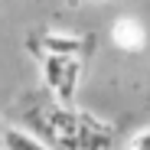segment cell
I'll use <instances>...</instances> for the list:
<instances>
[{
  "label": "cell",
  "instance_id": "2",
  "mask_svg": "<svg viewBox=\"0 0 150 150\" xmlns=\"http://www.w3.org/2000/svg\"><path fill=\"white\" fill-rule=\"evenodd\" d=\"M79 150H111V127L95 114H79Z\"/></svg>",
  "mask_w": 150,
  "mask_h": 150
},
{
  "label": "cell",
  "instance_id": "4",
  "mask_svg": "<svg viewBox=\"0 0 150 150\" xmlns=\"http://www.w3.org/2000/svg\"><path fill=\"white\" fill-rule=\"evenodd\" d=\"M4 134H7V150H49L36 134L23 127H4Z\"/></svg>",
  "mask_w": 150,
  "mask_h": 150
},
{
  "label": "cell",
  "instance_id": "5",
  "mask_svg": "<svg viewBox=\"0 0 150 150\" xmlns=\"http://www.w3.org/2000/svg\"><path fill=\"white\" fill-rule=\"evenodd\" d=\"M131 147H134V150H150V127H140V131L131 137Z\"/></svg>",
  "mask_w": 150,
  "mask_h": 150
},
{
  "label": "cell",
  "instance_id": "7",
  "mask_svg": "<svg viewBox=\"0 0 150 150\" xmlns=\"http://www.w3.org/2000/svg\"><path fill=\"white\" fill-rule=\"evenodd\" d=\"M124 150H134V147H131V144H127V147H124Z\"/></svg>",
  "mask_w": 150,
  "mask_h": 150
},
{
  "label": "cell",
  "instance_id": "3",
  "mask_svg": "<svg viewBox=\"0 0 150 150\" xmlns=\"http://www.w3.org/2000/svg\"><path fill=\"white\" fill-rule=\"evenodd\" d=\"M42 46H46V52H52V56H79L82 59V49L88 42L82 36H72V33H46Z\"/></svg>",
  "mask_w": 150,
  "mask_h": 150
},
{
  "label": "cell",
  "instance_id": "1",
  "mask_svg": "<svg viewBox=\"0 0 150 150\" xmlns=\"http://www.w3.org/2000/svg\"><path fill=\"white\" fill-rule=\"evenodd\" d=\"M79 72H82V59L79 56H52L49 52L42 62V75H46V85L56 91L59 101H72L75 88H79Z\"/></svg>",
  "mask_w": 150,
  "mask_h": 150
},
{
  "label": "cell",
  "instance_id": "6",
  "mask_svg": "<svg viewBox=\"0 0 150 150\" xmlns=\"http://www.w3.org/2000/svg\"><path fill=\"white\" fill-rule=\"evenodd\" d=\"M0 150H7V134H4V127H0Z\"/></svg>",
  "mask_w": 150,
  "mask_h": 150
}]
</instances>
